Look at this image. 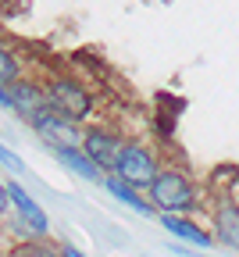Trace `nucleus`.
Listing matches in <instances>:
<instances>
[{
	"instance_id": "obj_10",
	"label": "nucleus",
	"mask_w": 239,
	"mask_h": 257,
	"mask_svg": "<svg viewBox=\"0 0 239 257\" xmlns=\"http://www.w3.org/2000/svg\"><path fill=\"white\" fill-rule=\"evenodd\" d=\"M54 157L61 161L68 172H75V175H79V179H86V182H100V179H104V172H100L93 161L86 157V150H82V147H54Z\"/></svg>"
},
{
	"instance_id": "obj_17",
	"label": "nucleus",
	"mask_w": 239,
	"mask_h": 257,
	"mask_svg": "<svg viewBox=\"0 0 239 257\" xmlns=\"http://www.w3.org/2000/svg\"><path fill=\"white\" fill-rule=\"evenodd\" d=\"M61 253H64V257H86V253H82L79 246H72V243H61Z\"/></svg>"
},
{
	"instance_id": "obj_7",
	"label": "nucleus",
	"mask_w": 239,
	"mask_h": 257,
	"mask_svg": "<svg viewBox=\"0 0 239 257\" xmlns=\"http://www.w3.org/2000/svg\"><path fill=\"white\" fill-rule=\"evenodd\" d=\"M211 225H214V239H218L221 246L239 250V200H235V197H225V200L214 204Z\"/></svg>"
},
{
	"instance_id": "obj_14",
	"label": "nucleus",
	"mask_w": 239,
	"mask_h": 257,
	"mask_svg": "<svg viewBox=\"0 0 239 257\" xmlns=\"http://www.w3.org/2000/svg\"><path fill=\"white\" fill-rule=\"evenodd\" d=\"M0 165H4V168H11V172H18V175L25 172V161H22L15 150H8L4 143H0Z\"/></svg>"
},
{
	"instance_id": "obj_15",
	"label": "nucleus",
	"mask_w": 239,
	"mask_h": 257,
	"mask_svg": "<svg viewBox=\"0 0 239 257\" xmlns=\"http://www.w3.org/2000/svg\"><path fill=\"white\" fill-rule=\"evenodd\" d=\"M8 207H11V197H8V186L0 182V218L8 214Z\"/></svg>"
},
{
	"instance_id": "obj_16",
	"label": "nucleus",
	"mask_w": 239,
	"mask_h": 257,
	"mask_svg": "<svg viewBox=\"0 0 239 257\" xmlns=\"http://www.w3.org/2000/svg\"><path fill=\"white\" fill-rule=\"evenodd\" d=\"M0 107L11 111V89H8V82H0Z\"/></svg>"
},
{
	"instance_id": "obj_4",
	"label": "nucleus",
	"mask_w": 239,
	"mask_h": 257,
	"mask_svg": "<svg viewBox=\"0 0 239 257\" xmlns=\"http://www.w3.org/2000/svg\"><path fill=\"white\" fill-rule=\"evenodd\" d=\"M125 143H129V140H125L122 133H114V128H104V125L82 128V140H79V147L86 150V157H89L104 175L114 172V165H118V157H122Z\"/></svg>"
},
{
	"instance_id": "obj_13",
	"label": "nucleus",
	"mask_w": 239,
	"mask_h": 257,
	"mask_svg": "<svg viewBox=\"0 0 239 257\" xmlns=\"http://www.w3.org/2000/svg\"><path fill=\"white\" fill-rule=\"evenodd\" d=\"M18 257H64V253H61V246H50L43 239H32V243H25L18 250Z\"/></svg>"
},
{
	"instance_id": "obj_1",
	"label": "nucleus",
	"mask_w": 239,
	"mask_h": 257,
	"mask_svg": "<svg viewBox=\"0 0 239 257\" xmlns=\"http://www.w3.org/2000/svg\"><path fill=\"white\" fill-rule=\"evenodd\" d=\"M147 193H150L154 211H161V214H186L196 207V186L179 168H161L154 175V182L147 186Z\"/></svg>"
},
{
	"instance_id": "obj_2",
	"label": "nucleus",
	"mask_w": 239,
	"mask_h": 257,
	"mask_svg": "<svg viewBox=\"0 0 239 257\" xmlns=\"http://www.w3.org/2000/svg\"><path fill=\"white\" fill-rule=\"evenodd\" d=\"M43 93H47V107H54L61 118H68V121H86L93 111H96V100H93V93L79 82V79H72V75H54L47 86H43Z\"/></svg>"
},
{
	"instance_id": "obj_5",
	"label": "nucleus",
	"mask_w": 239,
	"mask_h": 257,
	"mask_svg": "<svg viewBox=\"0 0 239 257\" xmlns=\"http://www.w3.org/2000/svg\"><path fill=\"white\" fill-rule=\"evenodd\" d=\"M29 125L47 140L50 150H54V147H79V140H82V128H79L75 121L61 118V114H57L54 107H47V104L29 118Z\"/></svg>"
},
{
	"instance_id": "obj_11",
	"label": "nucleus",
	"mask_w": 239,
	"mask_h": 257,
	"mask_svg": "<svg viewBox=\"0 0 239 257\" xmlns=\"http://www.w3.org/2000/svg\"><path fill=\"white\" fill-rule=\"evenodd\" d=\"M161 225H164V232H172L175 239H186V243H193V246H211V243H214V236H211L207 229H200L196 221H189V218L161 214Z\"/></svg>"
},
{
	"instance_id": "obj_9",
	"label": "nucleus",
	"mask_w": 239,
	"mask_h": 257,
	"mask_svg": "<svg viewBox=\"0 0 239 257\" xmlns=\"http://www.w3.org/2000/svg\"><path fill=\"white\" fill-rule=\"evenodd\" d=\"M100 186H104V189L111 193V197H114L118 204L132 207L136 214H143V218H150V214H154V204H150L147 197H140V189H136V186H129L125 179H118L114 172H107L104 179H100Z\"/></svg>"
},
{
	"instance_id": "obj_3",
	"label": "nucleus",
	"mask_w": 239,
	"mask_h": 257,
	"mask_svg": "<svg viewBox=\"0 0 239 257\" xmlns=\"http://www.w3.org/2000/svg\"><path fill=\"white\" fill-rule=\"evenodd\" d=\"M157 172H161V161H157V154H154L147 143H125L118 165H114V175L125 179V182L136 186V189H147Z\"/></svg>"
},
{
	"instance_id": "obj_6",
	"label": "nucleus",
	"mask_w": 239,
	"mask_h": 257,
	"mask_svg": "<svg viewBox=\"0 0 239 257\" xmlns=\"http://www.w3.org/2000/svg\"><path fill=\"white\" fill-rule=\"evenodd\" d=\"M8 186V197H11V207H15V214H18V221L25 225V229L32 232V236H47V229H50V218H47V211L29 197V189L22 186V182H15V179H8L4 182Z\"/></svg>"
},
{
	"instance_id": "obj_12",
	"label": "nucleus",
	"mask_w": 239,
	"mask_h": 257,
	"mask_svg": "<svg viewBox=\"0 0 239 257\" xmlns=\"http://www.w3.org/2000/svg\"><path fill=\"white\" fill-rule=\"evenodd\" d=\"M15 79H22V64H18V57L0 43V82H15Z\"/></svg>"
},
{
	"instance_id": "obj_8",
	"label": "nucleus",
	"mask_w": 239,
	"mask_h": 257,
	"mask_svg": "<svg viewBox=\"0 0 239 257\" xmlns=\"http://www.w3.org/2000/svg\"><path fill=\"white\" fill-rule=\"evenodd\" d=\"M11 111L18 114V118H32L43 104H47V93H43V86H36V82H29V79H15L11 86Z\"/></svg>"
}]
</instances>
